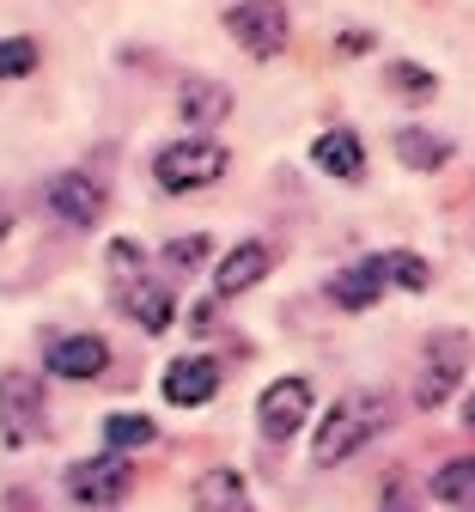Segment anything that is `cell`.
<instances>
[{
  "label": "cell",
  "instance_id": "cell-1",
  "mask_svg": "<svg viewBox=\"0 0 475 512\" xmlns=\"http://www.w3.org/2000/svg\"><path fill=\"white\" fill-rule=\"evenodd\" d=\"M384 427H390V397H378V391H348L342 403L323 415V427L311 433V464H317V470H335V464L360 458Z\"/></svg>",
  "mask_w": 475,
  "mask_h": 512
},
{
  "label": "cell",
  "instance_id": "cell-2",
  "mask_svg": "<svg viewBox=\"0 0 475 512\" xmlns=\"http://www.w3.org/2000/svg\"><path fill=\"white\" fill-rule=\"evenodd\" d=\"M226 165H232V153L220 147V141H171V147H159V159H153V183L165 189V196H189V189H208V183H220L226 177Z\"/></svg>",
  "mask_w": 475,
  "mask_h": 512
},
{
  "label": "cell",
  "instance_id": "cell-3",
  "mask_svg": "<svg viewBox=\"0 0 475 512\" xmlns=\"http://www.w3.org/2000/svg\"><path fill=\"white\" fill-rule=\"evenodd\" d=\"M0 439L7 452H25V445L49 439V403H43V384L19 366L0 372Z\"/></svg>",
  "mask_w": 475,
  "mask_h": 512
},
{
  "label": "cell",
  "instance_id": "cell-4",
  "mask_svg": "<svg viewBox=\"0 0 475 512\" xmlns=\"http://www.w3.org/2000/svg\"><path fill=\"white\" fill-rule=\"evenodd\" d=\"M469 336L463 330H439L433 342H427V354H421V384H415V403L421 409H439V403H451V391L463 384V372H469Z\"/></svg>",
  "mask_w": 475,
  "mask_h": 512
},
{
  "label": "cell",
  "instance_id": "cell-5",
  "mask_svg": "<svg viewBox=\"0 0 475 512\" xmlns=\"http://www.w3.org/2000/svg\"><path fill=\"white\" fill-rule=\"evenodd\" d=\"M226 31L244 43V55L275 61L287 49V0H232V7H226Z\"/></svg>",
  "mask_w": 475,
  "mask_h": 512
},
{
  "label": "cell",
  "instance_id": "cell-6",
  "mask_svg": "<svg viewBox=\"0 0 475 512\" xmlns=\"http://www.w3.org/2000/svg\"><path fill=\"white\" fill-rule=\"evenodd\" d=\"M67 500H80V506H92V512H104V506H116L128 488H134V464L122 458V452H104V458H80V464H67Z\"/></svg>",
  "mask_w": 475,
  "mask_h": 512
},
{
  "label": "cell",
  "instance_id": "cell-7",
  "mask_svg": "<svg viewBox=\"0 0 475 512\" xmlns=\"http://www.w3.org/2000/svg\"><path fill=\"white\" fill-rule=\"evenodd\" d=\"M305 415H311V378H275L256 397V427H262V439H275V445L293 439L305 427Z\"/></svg>",
  "mask_w": 475,
  "mask_h": 512
},
{
  "label": "cell",
  "instance_id": "cell-8",
  "mask_svg": "<svg viewBox=\"0 0 475 512\" xmlns=\"http://www.w3.org/2000/svg\"><path fill=\"white\" fill-rule=\"evenodd\" d=\"M159 391L171 409H208L220 397V360L214 354H177L159 378Z\"/></svg>",
  "mask_w": 475,
  "mask_h": 512
},
{
  "label": "cell",
  "instance_id": "cell-9",
  "mask_svg": "<svg viewBox=\"0 0 475 512\" xmlns=\"http://www.w3.org/2000/svg\"><path fill=\"white\" fill-rule=\"evenodd\" d=\"M43 202H49V214H55V220L80 226V232L104 220V189H98L86 171H55V177L43 183Z\"/></svg>",
  "mask_w": 475,
  "mask_h": 512
},
{
  "label": "cell",
  "instance_id": "cell-10",
  "mask_svg": "<svg viewBox=\"0 0 475 512\" xmlns=\"http://www.w3.org/2000/svg\"><path fill=\"white\" fill-rule=\"evenodd\" d=\"M110 366V342L104 336H55L49 348H43V372L49 378H98Z\"/></svg>",
  "mask_w": 475,
  "mask_h": 512
},
{
  "label": "cell",
  "instance_id": "cell-11",
  "mask_svg": "<svg viewBox=\"0 0 475 512\" xmlns=\"http://www.w3.org/2000/svg\"><path fill=\"white\" fill-rule=\"evenodd\" d=\"M268 269H275V250H268L262 238H238V244L226 250V263L214 269V293H220V299H238V293H250L256 281H268Z\"/></svg>",
  "mask_w": 475,
  "mask_h": 512
},
{
  "label": "cell",
  "instance_id": "cell-12",
  "mask_svg": "<svg viewBox=\"0 0 475 512\" xmlns=\"http://www.w3.org/2000/svg\"><path fill=\"white\" fill-rule=\"evenodd\" d=\"M311 165H317L323 177L360 183V177H366V141L354 135V128H323V135L311 141Z\"/></svg>",
  "mask_w": 475,
  "mask_h": 512
},
{
  "label": "cell",
  "instance_id": "cell-13",
  "mask_svg": "<svg viewBox=\"0 0 475 512\" xmlns=\"http://www.w3.org/2000/svg\"><path fill=\"white\" fill-rule=\"evenodd\" d=\"M177 116H183L189 128H214V122L232 116V92H226L214 74H189V80L177 86Z\"/></svg>",
  "mask_w": 475,
  "mask_h": 512
},
{
  "label": "cell",
  "instance_id": "cell-14",
  "mask_svg": "<svg viewBox=\"0 0 475 512\" xmlns=\"http://www.w3.org/2000/svg\"><path fill=\"white\" fill-rule=\"evenodd\" d=\"M122 311L141 324L147 336H165L171 330V311H177V299H171V287L165 281H147V275H134V281H122Z\"/></svg>",
  "mask_w": 475,
  "mask_h": 512
},
{
  "label": "cell",
  "instance_id": "cell-15",
  "mask_svg": "<svg viewBox=\"0 0 475 512\" xmlns=\"http://www.w3.org/2000/svg\"><path fill=\"white\" fill-rule=\"evenodd\" d=\"M195 512H256L250 506V488L238 470H208V476H195Z\"/></svg>",
  "mask_w": 475,
  "mask_h": 512
},
{
  "label": "cell",
  "instance_id": "cell-16",
  "mask_svg": "<svg viewBox=\"0 0 475 512\" xmlns=\"http://www.w3.org/2000/svg\"><path fill=\"white\" fill-rule=\"evenodd\" d=\"M329 299L342 305V311H366L384 299V269H378V256H366V263H354L348 275H335L329 281Z\"/></svg>",
  "mask_w": 475,
  "mask_h": 512
},
{
  "label": "cell",
  "instance_id": "cell-17",
  "mask_svg": "<svg viewBox=\"0 0 475 512\" xmlns=\"http://www.w3.org/2000/svg\"><path fill=\"white\" fill-rule=\"evenodd\" d=\"M396 159L409 165V171H439L445 159H451V141L445 135H433V128H396Z\"/></svg>",
  "mask_w": 475,
  "mask_h": 512
},
{
  "label": "cell",
  "instance_id": "cell-18",
  "mask_svg": "<svg viewBox=\"0 0 475 512\" xmlns=\"http://www.w3.org/2000/svg\"><path fill=\"white\" fill-rule=\"evenodd\" d=\"M433 500H445L451 512H475V458H451L433 476Z\"/></svg>",
  "mask_w": 475,
  "mask_h": 512
},
{
  "label": "cell",
  "instance_id": "cell-19",
  "mask_svg": "<svg viewBox=\"0 0 475 512\" xmlns=\"http://www.w3.org/2000/svg\"><path fill=\"white\" fill-rule=\"evenodd\" d=\"M378 269H384V287H402V293H427L433 287L427 256H415V250H384Z\"/></svg>",
  "mask_w": 475,
  "mask_h": 512
},
{
  "label": "cell",
  "instance_id": "cell-20",
  "mask_svg": "<svg viewBox=\"0 0 475 512\" xmlns=\"http://www.w3.org/2000/svg\"><path fill=\"white\" fill-rule=\"evenodd\" d=\"M159 439V427H153V415H104V445L110 452H147V445Z\"/></svg>",
  "mask_w": 475,
  "mask_h": 512
},
{
  "label": "cell",
  "instance_id": "cell-21",
  "mask_svg": "<svg viewBox=\"0 0 475 512\" xmlns=\"http://www.w3.org/2000/svg\"><path fill=\"white\" fill-rule=\"evenodd\" d=\"M384 86H396V98H409V104H433L439 98V74L421 68V61H390Z\"/></svg>",
  "mask_w": 475,
  "mask_h": 512
},
{
  "label": "cell",
  "instance_id": "cell-22",
  "mask_svg": "<svg viewBox=\"0 0 475 512\" xmlns=\"http://www.w3.org/2000/svg\"><path fill=\"white\" fill-rule=\"evenodd\" d=\"M201 263H208V232H189V238H171V244H165V269L195 275Z\"/></svg>",
  "mask_w": 475,
  "mask_h": 512
},
{
  "label": "cell",
  "instance_id": "cell-23",
  "mask_svg": "<svg viewBox=\"0 0 475 512\" xmlns=\"http://www.w3.org/2000/svg\"><path fill=\"white\" fill-rule=\"evenodd\" d=\"M37 43L31 37H0V80H19V74H31L37 68Z\"/></svg>",
  "mask_w": 475,
  "mask_h": 512
},
{
  "label": "cell",
  "instance_id": "cell-24",
  "mask_svg": "<svg viewBox=\"0 0 475 512\" xmlns=\"http://www.w3.org/2000/svg\"><path fill=\"white\" fill-rule=\"evenodd\" d=\"M110 275H116V287L141 275V244L134 238H110Z\"/></svg>",
  "mask_w": 475,
  "mask_h": 512
},
{
  "label": "cell",
  "instance_id": "cell-25",
  "mask_svg": "<svg viewBox=\"0 0 475 512\" xmlns=\"http://www.w3.org/2000/svg\"><path fill=\"white\" fill-rule=\"evenodd\" d=\"M335 49H342V55H366L372 49V31H342V37H335Z\"/></svg>",
  "mask_w": 475,
  "mask_h": 512
},
{
  "label": "cell",
  "instance_id": "cell-26",
  "mask_svg": "<svg viewBox=\"0 0 475 512\" xmlns=\"http://www.w3.org/2000/svg\"><path fill=\"white\" fill-rule=\"evenodd\" d=\"M13 214H19V208H13V196H0V238L13 232Z\"/></svg>",
  "mask_w": 475,
  "mask_h": 512
},
{
  "label": "cell",
  "instance_id": "cell-27",
  "mask_svg": "<svg viewBox=\"0 0 475 512\" xmlns=\"http://www.w3.org/2000/svg\"><path fill=\"white\" fill-rule=\"evenodd\" d=\"M463 421H469V433H475V397H469V403H463Z\"/></svg>",
  "mask_w": 475,
  "mask_h": 512
},
{
  "label": "cell",
  "instance_id": "cell-28",
  "mask_svg": "<svg viewBox=\"0 0 475 512\" xmlns=\"http://www.w3.org/2000/svg\"><path fill=\"white\" fill-rule=\"evenodd\" d=\"M384 512H409V506H402V500H390V506H384Z\"/></svg>",
  "mask_w": 475,
  "mask_h": 512
}]
</instances>
